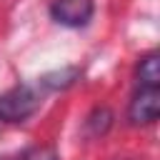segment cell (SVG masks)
<instances>
[{
	"mask_svg": "<svg viewBox=\"0 0 160 160\" xmlns=\"http://www.w3.org/2000/svg\"><path fill=\"white\" fill-rule=\"evenodd\" d=\"M40 108V98L30 85L10 88L0 95V120L5 122H22Z\"/></svg>",
	"mask_w": 160,
	"mask_h": 160,
	"instance_id": "cell-1",
	"label": "cell"
},
{
	"mask_svg": "<svg viewBox=\"0 0 160 160\" xmlns=\"http://www.w3.org/2000/svg\"><path fill=\"white\" fill-rule=\"evenodd\" d=\"M78 78H80V70H78V68H62V70L45 72V75L40 78V85L48 88V90H65V88H70Z\"/></svg>",
	"mask_w": 160,
	"mask_h": 160,
	"instance_id": "cell-6",
	"label": "cell"
},
{
	"mask_svg": "<svg viewBox=\"0 0 160 160\" xmlns=\"http://www.w3.org/2000/svg\"><path fill=\"white\" fill-rule=\"evenodd\" d=\"M22 160H58V152L52 148H48V145H38V148L28 150Z\"/></svg>",
	"mask_w": 160,
	"mask_h": 160,
	"instance_id": "cell-7",
	"label": "cell"
},
{
	"mask_svg": "<svg viewBox=\"0 0 160 160\" xmlns=\"http://www.w3.org/2000/svg\"><path fill=\"white\" fill-rule=\"evenodd\" d=\"M92 0H55L50 5V15L55 22L65 28H82L92 18Z\"/></svg>",
	"mask_w": 160,
	"mask_h": 160,
	"instance_id": "cell-3",
	"label": "cell"
},
{
	"mask_svg": "<svg viewBox=\"0 0 160 160\" xmlns=\"http://www.w3.org/2000/svg\"><path fill=\"white\" fill-rule=\"evenodd\" d=\"M160 115V88H140L130 105H128V120L130 125H152Z\"/></svg>",
	"mask_w": 160,
	"mask_h": 160,
	"instance_id": "cell-2",
	"label": "cell"
},
{
	"mask_svg": "<svg viewBox=\"0 0 160 160\" xmlns=\"http://www.w3.org/2000/svg\"><path fill=\"white\" fill-rule=\"evenodd\" d=\"M112 110L110 108H95L90 115H88V120H85V132L90 135V138H102L110 128H112Z\"/></svg>",
	"mask_w": 160,
	"mask_h": 160,
	"instance_id": "cell-5",
	"label": "cell"
},
{
	"mask_svg": "<svg viewBox=\"0 0 160 160\" xmlns=\"http://www.w3.org/2000/svg\"><path fill=\"white\" fill-rule=\"evenodd\" d=\"M138 82L140 88H160V55L148 52L138 62Z\"/></svg>",
	"mask_w": 160,
	"mask_h": 160,
	"instance_id": "cell-4",
	"label": "cell"
}]
</instances>
